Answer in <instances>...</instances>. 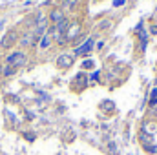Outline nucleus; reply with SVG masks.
<instances>
[{
	"mask_svg": "<svg viewBox=\"0 0 157 155\" xmlns=\"http://www.w3.org/2000/svg\"><path fill=\"white\" fill-rule=\"evenodd\" d=\"M6 62H7V66H11V68H18V66H22L24 62H26V55L22 53V51H15V53H11L7 59H6Z\"/></svg>",
	"mask_w": 157,
	"mask_h": 155,
	"instance_id": "nucleus-1",
	"label": "nucleus"
},
{
	"mask_svg": "<svg viewBox=\"0 0 157 155\" xmlns=\"http://www.w3.org/2000/svg\"><path fill=\"white\" fill-rule=\"evenodd\" d=\"M150 33H152V35H157V24H155V26H152V28H150Z\"/></svg>",
	"mask_w": 157,
	"mask_h": 155,
	"instance_id": "nucleus-16",
	"label": "nucleus"
},
{
	"mask_svg": "<svg viewBox=\"0 0 157 155\" xmlns=\"http://www.w3.org/2000/svg\"><path fill=\"white\" fill-rule=\"evenodd\" d=\"M78 31H80V26H78V24H73V26H70V31H68V39H73V37H77Z\"/></svg>",
	"mask_w": 157,
	"mask_h": 155,
	"instance_id": "nucleus-8",
	"label": "nucleus"
},
{
	"mask_svg": "<svg viewBox=\"0 0 157 155\" xmlns=\"http://www.w3.org/2000/svg\"><path fill=\"white\" fill-rule=\"evenodd\" d=\"M124 4H126V0H113V7H121Z\"/></svg>",
	"mask_w": 157,
	"mask_h": 155,
	"instance_id": "nucleus-14",
	"label": "nucleus"
},
{
	"mask_svg": "<svg viewBox=\"0 0 157 155\" xmlns=\"http://www.w3.org/2000/svg\"><path fill=\"white\" fill-rule=\"evenodd\" d=\"M68 28H70V20H68V18H64V20H60L59 24H55V31L60 33V35H64V33L68 31Z\"/></svg>",
	"mask_w": 157,
	"mask_h": 155,
	"instance_id": "nucleus-5",
	"label": "nucleus"
},
{
	"mask_svg": "<svg viewBox=\"0 0 157 155\" xmlns=\"http://www.w3.org/2000/svg\"><path fill=\"white\" fill-rule=\"evenodd\" d=\"M15 73V68H11V66H7V68H4V75L6 77H11Z\"/></svg>",
	"mask_w": 157,
	"mask_h": 155,
	"instance_id": "nucleus-11",
	"label": "nucleus"
},
{
	"mask_svg": "<svg viewBox=\"0 0 157 155\" xmlns=\"http://www.w3.org/2000/svg\"><path fill=\"white\" fill-rule=\"evenodd\" d=\"M152 115H154V117L157 115V104H155V106H152Z\"/></svg>",
	"mask_w": 157,
	"mask_h": 155,
	"instance_id": "nucleus-18",
	"label": "nucleus"
},
{
	"mask_svg": "<svg viewBox=\"0 0 157 155\" xmlns=\"http://www.w3.org/2000/svg\"><path fill=\"white\" fill-rule=\"evenodd\" d=\"M71 64H73V57L71 55H60L57 59V66L59 68H70Z\"/></svg>",
	"mask_w": 157,
	"mask_h": 155,
	"instance_id": "nucleus-3",
	"label": "nucleus"
},
{
	"mask_svg": "<svg viewBox=\"0 0 157 155\" xmlns=\"http://www.w3.org/2000/svg\"><path fill=\"white\" fill-rule=\"evenodd\" d=\"M49 18H51L55 24H59L60 20H64V13H62L60 9H53V11H51V15H49Z\"/></svg>",
	"mask_w": 157,
	"mask_h": 155,
	"instance_id": "nucleus-6",
	"label": "nucleus"
},
{
	"mask_svg": "<svg viewBox=\"0 0 157 155\" xmlns=\"http://www.w3.org/2000/svg\"><path fill=\"white\" fill-rule=\"evenodd\" d=\"M157 104V88L152 89V97H150V106H155Z\"/></svg>",
	"mask_w": 157,
	"mask_h": 155,
	"instance_id": "nucleus-10",
	"label": "nucleus"
},
{
	"mask_svg": "<svg viewBox=\"0 0 157 155\" xmlns=\"http://www.w3.org/2000/svg\"><path fill=\"white\" fill-rule=\"evenodd\" d=\"M102 47H104V42H97V49H99V51H101V49H102Z\"/></svg>",
	"mask_w": 157,
	"mask_h": 155,
	"instance_id": "nucleus-17",
	"label": "nucleus"
},
{
	"mask_svg": "<svg viewBox=\"0 0 157 155\" xmlns=\"http://www.w3.org/2000/svg\"><path fill=\"white\" fill-rule=\"evenodd\" d=\"M49 46H51V35L46 33V35L40 39V49H48Z\"/></svg>",
	"mask_w": 157,
	"mask_h": 155,
	"instance_id": "nucleus-7",
	"label": "nucleus"
},
{
	"mask_svg": "<svg viewBox=\"0 0 157 155\" xmlns=\"http://www.w3.org/2000/svg\"><path fill=\"white\" fill-rule=\"evenodd\" d=\"M64 6H66L68 9H71V7H75V6H77V0H66V2H64Z\"/></svg>",
	"mask_w": 157,
	"mask_h": 155,
	"instance_id": "nucleus-13",
	"label": "nucleus"
},
{
	"mask_svg": "<svg viewBox=\"0 0 157 155\" xmlns=\"http://www.w3.org/2000/svg\"><path fill=\"white\" fill-rule=\"evenodd\" d=\"M91 44H93V39H88L84 46H80V47L75 49V55H86V53H90L91 51Z\"/></svg>",
	"mask_w": 157,
	"mask_h": 155,
	"instance_id": "nucleus-4",
	"label": "nucleus"
},
{
	"mask_svg": "<svg viewBox=\"0 0 157 155\" xmlns=\"http://www.w3.org/2000/svg\"><path fill=\"white\" fill-rule=\"evenodd\" d=\"M82 66H84V68H93V62H91V60H84Z\"/></svg>",
	"mask_w": 157,
	"mask_h": 155,
	"instance_id": "nucleus-15",
	"label": "nucleus"
},
{
	"mask_svg": "<svg viewBox=\"0 0 157 155\" xmlns=\"http://www.w3.org/2000/svg\"><path fill=\"white\" fill-rule=\"evenodd\" d=\"M18 39V35H17V31H7L6 35H4V39H2V46L4 47H11L15 42Z\"/></svg>",
	"mask_w": 157,
	"mask_h": 155,
	"instance_id": "nucleus-2",
	"label": "nucleus"
},
{
	"mask_svg": "<svg viewBox=\"0 0 157 155\" xmlns=\"http://www.w3.org/2000/svg\"><path fill=\"white\" fill-rule=\"evenodd\" d=\"M155 86H157V78H155Z\"/></svg>",
	"mask_w": 157,
	"mask_h": 155,
	"instance_id": "nucleus-19",
	"label": "nucleus"
},
{
	"mask_svg": "<svg viewBox=\"0 0 157 155\" xmlns=\"http://www.w3.org/2000/svg\"><path fill=\"white\" fill-rule=\"evenodd\" d=\"M112 26V22L110 20H104V22H101L99 26H97V29H104V28H110Z\"/></svg>",
	"mask_w": 157,
	"mask_h": 155,
	"instance_id": "nucleus-12",
	"label": "nucleus"
},
{
	"mask_svg": "<svg viewBox=\"0 0 157 155\" xmlns=\"http://www.w3.org/2000/svg\"><path fill=\"white\" fill-rule=\"evenodd\" d=\"M33 35H26V37H22V39H20V44H22V46H31V42H33Z\"/></svg>",
	"mask_w": 157,
	"mask_h": 155,
	"instance_id": "nucleus-9",
	"label": "nucleus"
}]
</instances>
